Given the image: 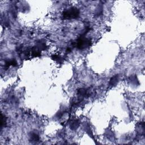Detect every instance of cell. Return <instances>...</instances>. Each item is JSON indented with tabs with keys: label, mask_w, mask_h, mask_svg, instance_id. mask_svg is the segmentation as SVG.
I'll return each instance as SVG.
<instances>
[{
	"label": "cell",
	"mask_w": 145,
	"mask_h": 145,
	"mask_svg": "<svg viewBox=\"0 0 145 145\" xmlns=\"http://www.w3.org/2000/svg\"><path fill=\"white\" fill-rule=\"evenodd\" d=\"M79 11L76 8H72L67 9L62 12V18L64 19H76L79 16Z\"/></svg>",
	"instance_id": "2"
},
{
	"label": "cell",
	"mask_w": 145,
	"mask_h": 145,
	"mask_svg": "<svg viewBox=\"0 0 145 145\" xmlns=\"http://www.w3.org/2000/svg\"><path fill=\"white\" fill-rule=\"evenodd\" d=\"M6 118L5 117L3 116V115H1V128H3V126L4 125L5 126V124H6Z\"/></svg>",
	"instance_id": "8"
},
{
	"label": "cell",
	"mask_w": 145,
	"mask_h": 145,
	"mask_svg": "<svg viewBox=\"0 0 145 145\" xmlns=\"http://www.w3.org/2000/svg\"><path fill=\"white\" fill-rule=\"evenodd\" d=\"M79 126V122L78 120H74L72 121V122L70 124V127L72 128V129L74 130L76 129L77 128H78V127Z\"/></svg>",
	"instance_id": "5"
},
{
	"label": "cell",
	"mask_w": 145,
	"mask_h": 145,
	"mask_svg": "<svg viewBox=\"0 0 145 145\" xmlns=\"http://www.w3.org/2000/svg\"><path fill=\"white\" fill-rule=\"evenodd\" d=\"M52 58L54 61H59V62L61 60L60 57L58 55H57V54H53V55L52 56Z\"/></svg>",
	"instance_id": "7"
},
{
	"label": "cell",
	"mask_w": 145,
	"mask_h": 145,
	"mask_svg": "<svg viewBox=\"0 0 145 145\" xmlns=\"http://www.w3.org/2000/svg\"><path fill=\"white\" fill-rule=\"evenodd\" d=\"M31 137V140L32 141L37 142V141H38L39 140V137L38 135H37V134H36V133L32 134Z\"/></svg>",
	"instance_id": "6"
},
{
	"label": "cell",
	"mask_w": 145,
	"mask_h": 145,
	"mask_svg": "<svg viewBox=\"0 0 145 145\" xmlns=\"http://www.w3.org/2000/svg\"><path fill=\"white\" fill-rule=\"evenodd\" d=\"M17 65V62L15 60H11L6 61L5 64V68L6 69L9 68L10 66H16Z\"/></svg>",
	"instance_id": "4"
},
{
	"label": "cell",
	"mask_w": 145,
	"mask_h": 145,
	"mask_svg": "<svg viewBox=\"0 0 145 145\" xmlns=\"http://www.w3.org/2000/svg\"><path fill=\"white\" fill-rule=\"evenodd\" d=\"M73 47H76L79 49H85L89 48L91 45V41L88 38L81 37L72 44Z\"/></svg>",
	"instance_id": "1"
},
{
	"label": "cell",
	"mask_w": 145,
	"mask_h": 145,
	"mask_svg": "<svg viewBox=\"0 0 145 145\" xmlns=\"http://www.w3.org/2000/svg\"><path fill=\"white\" fill-rule=\"evenodd\" d=\"M118 81V75L116 74L115 76H113L110 79L109 82V86L111 87H114L117 84Z\"/></svg>",
	"instance_id": "3"
}]
</instances>
